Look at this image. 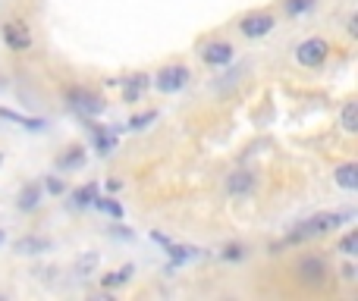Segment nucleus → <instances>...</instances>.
<instances>
[{
  "instance_id": "nucleus-1",
  "label": "nucleus",
  "mask_w": 358,
  "mask_h": 301,
  "mask_svg": "<svg viewBox=\"0 0 358 301\" xmlns=\"http://www.w3.org/2000/svg\"><path fill=\"white\" fill-rule=\"evenodd\" d=\"M343 220H346V214H315L311 220H305L302 226L289 235V242H305V239H315V235H324L340 226Z\"/></svg>"
},
{
  "instance_id": "nucleus-2",
  "label": "nucleus",
  "mask_w": 358,
  "mask_h": 301,
  "mask_svg": "<svg viewBox=\"0 0 358 301\" xmlns=\"http://www.w3.org/2000/svg\"><path fill=\"white\" fill-rule=\"evenodd\" d=\"M296 277L308 286H321L324 279L330 277V267H327V260L317 258V254H305V258L296 260Z\"/></svg>"
},
{
  "instance_id": "nucleus-3",
  "label": "nucleus",
  "mask_w": 358,
  "mask_h": 301,
  "mask_svg": "<svg viewBox=\"0 0 358 301\" xmlns=\"http://www.w3.org/2000/svg\"><path fill=\"white\" fill-rule=\"evenodd\" d=\"M327 50H330V44L324 41V38H308V41L299 44L296 60L302 63V66H321V63L327 60Z\"/></svg>"
},
{
  "instance_id": "nucleus-4",
  "label": "nucleus",
  "mask_w": 358,
  "mask_h": 301,
  "mask_svg": "<svg viewBox=\"0 0 358 301\" xmlns=\"http://www.w3.org/2000/svg\"><path fill=\"white\" fill-rule=\"evenodd\" d=\"M189 82V69L185 66H164L161 73H157V79H155V85H157V91H164V94H173L179 91V88Z\"/></svg>"
},
{
  "instance_id": "nucleus-5",
  "label": "nucleus",
  "mask_w": 358,
  "mask_h": 301,
  "mask_svg": "<svg viewBox=\"0 0 358 301\" xmlns=\"http://www.w3.org/2000/svg\"><path fill=\"white\" fill-rule=\"evenodd\" d=\"M271 29H273V16H267V13H248V16L239 22V31L245 38H261Z\"/></svg>"
},
{
  "instance_id": "nucleus-6",
  "label": "nucleus",
  "mask_w": 358,
  "mask_h": 301,
  "mask_svg": "<svg viewBox=\"0 0 358 301\" xmlns=\"http://www.w3.org/2000/svg\"><path fill=\"white\" fill-rule=\"evenodd\" d=\"M66 98H69V104H73L79 113H85V117H94V113L104 110V101H98L92 91H82V88H73Z\"/></svg>"
},
{
  "instance_id": "nucleus-7",
  "label": "nucleus",
  "mask_w": 358,
  "mask_h": 301,
  "mask_svg": "<svg viewBox=\"0 0 358 301\" xmlns=\"http://www.w3.org/2000/svg\"><path fill=\"white\" fill-rule=\"evenodd\" d=\"M3 41L10 44L13 50H25L31 44V31L25 29L22 22H16V19H13V22L3 25Z\"/></svg>"
},
{
  "instance_id": "nucleus-8",
  "label": "nucleus",
  "mask_w": 358,
  "mask_h": 301,
  "mask_svg": "<svg viewBox=\"0 0 358 301\" xmlns=\"http://www.w3.org/2000/svg\"><path fill=\"white\" fill-rule=\"evenodd\" d=\"M201 57H204V63H208V66H223V63L233 60V44L214 41V44H208V47L201 50Z\"/></svg>"
},
{
  "instance_id": "nucleus-9",
  "label": "nucleus",
  "mask_w": 358,
  "mask_h": 301,
  "mask_svg": "<svg viewBox=\"0 0 358 301\" xmlns=\"http://www.w3.org/2000/svg\"><path fill=\"white\" fill-rule=\"evenodd\" d=\"M334 179H336V185H340V189L355 191V189H358V163H343V166H336Z\"/></svg>"
},
{
  "instance_id": "nucleus-10",
  "label": "nucleus",
  "mask_w": 358,
  "mask_h": 301,
  "mask_svg": "<svg viewBox=\"0 0 358 301\" xmlns=\"http://www.w3.org/2000/svg\"><path fill=\"white\" fill-rule=\"evenodd\" d=\"M50 251V239H41V235H25V239L16 242V254H44Z\"/></svg>"
},
{
  "instance_id": "nucleus-11",
  "label": "nucleus",
  "mask_w": 358,
  "mask_h": 301,
  "mask_svg": "<svg viewBox=\"0 0 358 301\" xmlns=\"http://www.w3.org/2000/svg\"><path fill=\"white\" fill-rule=\"evenodd\" d=\"M227 189L233 191V195H245V191L255 189V176L252 172H245V170H236L233 176L227 179Z\"/></svg>"
},
{
  "instance_id": "nucleus-12",
  "label": "nucleus",
  "mask_w": 358,
  "mask_h": 301,
  "mask_svg": "<svg viewBox=\"0 0 358 301\" xmlns=\"http://www.w3.org/2000/svg\"><path fill=\"white\" fill-rule=\"evenodd\" d=\"M41 201V189L38 185H25L22 195H19V210H35Z\"/></svg>"
},
{
  "instance_id": "nucleus-13",
  "label": "nucleus",
  "mask_w": 358,
  "mask_h": 301,
  "mask_svg": "<svg viewBox=\"0 0 358 301\" xmlns=\"http://www.w3.org/2000/svg\"><path fill=\"white\" fill-rule=\"evenodd\" d=\"M343 129H346V132H358V104H355V101H349V104L343 107Z\"/></svg>"
},
{
  "instance_id": "nucleus-14",
  "label": "nucleus",
  "mask_w": 358,
  "mask_h": 301,
  "mask_svg": "<svg viewBox=\"0 0 358 301\" xmlns=\"http://www.w3.org/2000/svg\"><path fill=\"white\" fill-rule=\"evenodd\" d=\"M82 160H85V151H82V148H69L60 160H57V166H60V170H73V166H79Z\"/></svg>"
},
{
  "instance_id": "nucleus-15",
  "label": "nucleus",
  "mask_w": 358,
  "mask_h": 301,
  "mask_svg": "<svg viewBox=\"0 0 358 301\" xmlns=\"http://www.w3.org/2000/svg\"><path fill=\"white\" fill-rule=\"evenodd\" d=\"M0 119H13V123H22L25 129H41V119H25V117H19V113L6 110V107H0Z\"/></svg>"
},
{
  "instance_id": "nucleus-16",
  "label": "nucleus",
  "mask_w": 358,
  "mask_h": 301,
  "mask_svg": "<svg viewBox=\"0 0 358 301\" xmlns=\"http://www.w3.org/2000/svg\"><path fill=\"white\" fill-rule=\"evenodd\" d=\"M340 251L346 254V258H355V254H358V229H352V233H346V235H343V242H340Z\"/></svg>"
},
{
  "instance_id": "nucleus-17",
  "label": "nucleus",
  "mask_w": 358,
  "mask_h": 301,
  "mask_svg": "<svg viewBox=\"0 0 358 301\" xmlns=\"http://www.w3.org/2000/svg\"><path fill=\"white\" fill-rule=\"evenodd\" d=\"M94 138H98V151H101V154H110L113 148H117V138L107 135L101 126H94Z\"/></svg>"
},
{
  "instance_id": "nucleus-18",
  "label": "nucleus",
  "mask_w": 358,
  "mask_h": 301,
  "mask_svg": "<svg viewBox=\"0 0 358 301\" xmlns=\"http://www.w3.org/2000/svg\"><path fill=\"white\" fill-rule=\"evenodd\" d=\"M73 198L79 207H88V204H94V198H98V185H85V189H79Z\"/></svg>"
},
{
  "instance_id": "nucleus-19",
  "label": "nucleus",
  "mask_w": 358,
  "mask_h": 301,
  "mask_svg": "<svg viewBox=\"0 0 358 301\" xmlns=\"http://www.w3.org/2000/svg\"><path fill=\"white\" fill-rule=\"evenodd\" d=\"M311 3H315V0H283V10L289 13V16H299V13L311 10Z\"/></svg>"
},
{
  "instance_id": "nucleus-20",
  "label": "nucleus",
  "mask_w": 358,
  "mask_h": 301,
  "mask_svg": "<svg viewBox=\"0 0 358 301\" xmlns=\"http://www.w3.org/2000/svg\"><path fill=\"white\" fill-rule=\"evenodd\" d=\"M157 119V113L155 110H148V113H136V117L129 119V129H145L148 123H155Z\"/></svg>"
},
{
  "instance_id": "nucleus-21",
  "label": "nucleus",
  "mask_w": 358,
  "mask_h": 301,
  "mask_svg": "<svg viewBox=\"0 0 358 301\" xmlns=\"http://www.w3.org/2000/svg\"><path fill=\"white\" fill-rule=\"evenodd\" d=\"M145 75H136V82H129V85H126V101H136L138 94H142V88H145Z\"/></svg>"
},
{
  "instance_id": "nucleus-22",
  "label": "nucleus",
  "mask_w": 358,
  "mask_h": 301,
  "mask_svg": "<svg viewBox=\"0 0 358 301\" xmlns=\"http://www.w3.org/2000/svg\"><path fill=\"white\" fill-rule=\"evenodd\" d=\"M129 277H132V267H123L120 273H107V277H104V286H120V283H126Z\"/></svg>"
},
{
  "instance_id": "nucleus-23",
  "label": "nucleus",
  "mask_w": 358,
  "mask_h": 301,
  "mask_svg": "<svg viewBox=\"0 0 358 301\" xmlns=\"http://www.w3.org/2000/svg\"><path fill=\"white\" fill-rule=\"evenodd\" d=\"M94 204H98L101 210H107V214H113V216H120V214H123V207H120L117 201H107V198H94Z\"/></svg>"
},
{
  "instance_id": "nucleus-24",
  "label": "nucleus",
  "mask_w": 358,
  "mask_h": 301,
  "mask_svg": "<svg viewBox=\"0 0 358 301\" xmlns=\"http://www.w3.org/2000/svg\"><path fill=\"white\" fill-rule=\"evenodd\" d=\"M63 189H66V185H63V179H48V191H50V195H60Z\"/></svg>"
},
{
  "instance_id": "nucleus-25",
  "label": "nucleus",
  "mask_w": 358,
  "mask_h": 301,
  "mask_svg": "<svg viewBox=\"0 0 358 301\" xmlns=\"http://www.w3.org/2000/svg\"><path fill=\"white\" fill-rule=\"evenodd\" d=\"M223 258H227V260H239L242 258V248L239 245H229L227 251H223Z\"/></svg>"
},
{
  "instance_id": "nucleus-26",
  "label": "nucleus",
  "mask_w": 358,
  "mask_h": 301,
  "mask_svg": "<svg viewBox=\"0 0 358 301\" xmlns=\"http://www.w3.org/2000/svg\"><path fill=\"white\" fill-rule=\"evenodd\" d=\"M343 277H346V279H355V267H343Z\"/></svg>"
},
{
  "instance_id": "nucleus-27",
  "label": "nucleus",
  "mask_w": 358,
  "mask_h": 301,
  "mask_svg": "<svg viewBox=\"0 0 358 301\" xmlns=\"http://www.w3.org/2000/svg\"><path fill=\"white\" fill-rule=\"evenodd\" d=\"M349 31H352V35H358V16L349 19Z\"/></svg>"
},
{
  "instance_id": "nucleus-28",
  "label": "nucleus",
  "mask_w": 358,
  "mask_h": 301,
  "mask_svg": "<svg viewBox=\"0 0 358 301\" xmlns=\"http://www.w3.org/2000/svg\"><path fill=\"white\" fill-rule=\"evenodd\" d=\"M0 166H3V154H0Z\"/></svg>"
},
{
  "instance_id": "nucleus-29",
  "label": "nucleus",
  "mask_w": 358,
  "mask_h": 301,
  "mask_svg": "<svg viewBox=\"0 0 358 301\" xmlns=\"http://www.w3.org/2000/svg\"><path fill=\"white\" fill-rule=\"evenodd\" d=\"M0 242H3V233H0Z\"/></svg>"
}]
</instances>
